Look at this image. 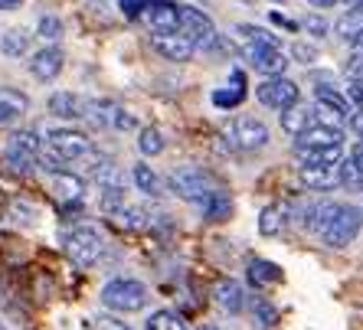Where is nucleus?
I'll return each instance as SVG.
<instances>
[{"instance_id": "nucleus-12", "label": "nucleus", "mask_w": 363, "mask_h": 330, "mask_svg": "<svg viewBox=\"0 0 363 330\" xmlns=\"http://www.w3.org/2000/svg\"><path fill=\"white\" fill-rule=\"evenodd\" d=\"M62 66H66V56H62L60 46H43L40 52H33V59H30V72L40 82H52L62 72Z\"/></svg>"}, {"instance_id": "nucleus-14", "label": "nucleus", "mask_w": 363, "mask_h": 330, "mask_svg": "<svg viewBox=\"0 0 363 330\" xmlns=\"http://www.w3.org/2000/svg\"><path fill=\"white\" fill-rule=\"evenodd\" d=\"M151 46L161 52L164 59H170V62H186L196 52L194 42L186 40V36H180V33H157L151 40Z\"/></svg>"}, {"instance_id": "nucleus-16", "label": "nucleus", "mask_w": 363, "mask_h": 330, "mask_svg": "<svg viewBox=\"0 0 363 330\" xmlns=\"http://www.w3.org/2000/svg\"><path fill=\"white\" fill-rule=\"evenodd\" d=\"M314 105L321 108V115H334V118H347L350 115V102H347V95L337 92V89H330V85H318L314 89Z\"/></svg>"}, {"instance_id": "nucleus-41", "label": "nucleus", "mask_w": 363, "mask_h": 330, "mask_svg": "<svg viewBox=\"0 0 363 330\" xmlns=\"http://www.w3.org/2000/svg\"><path fill=\"white\" fill-rule=\"evenodd\" d=\"M347 72H350V79H363V50L350 52V59H347Z\"/></svg>"}, {"instance_id": "nucleus-6", "label": "nucleus", "mask_w": 363, "mask_h": 330, "mask_svg": "<svg viewBox=\"0 0 363 330\" xmlns=\"http://www.w3.org/2000/svg\"><path fill=\"white\" fill-rule=\"evenodd\" d=\"M360 226H363V210H357V206H337V212H334V220L324 226V246H330V249H344V246H350L357 239V232H360Z\"/></svg>"}, {"instance_id": "nucleus-9", "label": "nucleus", "mask_w": 363, "mask_h": 330, "mask_svg": "<svg viewBox=\"0 0 363 330\" xmlns=\"http://www.w3.org/2000/svg\"><path fill=\"white\" fill-rule=\"evenodd\" d=\"M255 98H259L265 108L285 111V108H291V105H298L301 89H298L291 79H285V76H272V79H265V82L255 89Z\"/></svg>"}, {"instance_id": "nucleus-1", "label": "nucleus", "mask_w": 363, "mask_h": 330, "mask_svg": "<svg viewBox=\"0 0 363 330\" xmlns=\"http://www.w3.org/2000/svg\"><path fill=\"white\" fill-rule=\"evenodd\" d=\"M167 183H170V190H174L180 200L196 203V206H200L213 190H220L216 177H213L210 170H203V167H177L174 173H170Z\"/></svg>"}, {"instance_id": "nucleus-38", "label": "nucleus", "mask_w": 363, "mask_h": 330, "mask_svg": "<svg viewBox=\"0 0 363 330\" xmlns=\"http://www.w3.org/2000/svg\"><path fill=\"white\" fill-rule=\"evenodd\" d=\"M347 102H350V108H363V79L347 82Z\"/></svg>"}, {"instance_id": "nucleus-47", "label": "nucleus", "mask_w": 363, "mask_h": 330, "mask_svg": "<svg viewBox=\"0 0 363 330\" xmlns=\"http://www.w3.org/2000/svg\"><path fill=\"white\" fill-rule=\"evenodd\" d=\"M295 59L314 62V50H311V46H295Z\"/></svg>"}, {"instance_id": "nucleus-27", "label": "nucleus", "mask_w": 363, "mask_h": 330, "mask_svg": "<svg viewBox=\"0 0 363 330\" xmlns=\"http://www.w3.org/2000/svg\"><path fill=\"white\" fill-rule=\"evenodd\" d=\"M288 226V206L285 203H275L262 212V220H259V232L262 236H279L281 229Z\"/></svg>"}, {"instance_id": "nucleus-28", "label": "nucleus", "mask_w": 363, "mask_h": 330, "mask_svg": "<svg viewBox=\"0 0 363 330\" xmlns=\"http://www.w3.org/2000/svg\"><path fill=\"white\" fill-rule=\"evenodd\" d=\"M26 50H30V33L26 30H7V33L0 36V52L10 56V59L26 56Z\"/></svg>"}, {"instance_id": "nucleus-36", "label": "nucleus", "mask_w": 363, "mask_h": 330, "mask_svg": "<svg viewBox=\"0 0 363 330\" xmlns=\"http://www.w3.org/2000/svg\"><path fill=\"white\" fill-rule=\"evenodd\" d=\"M242 98L245 92H236V89H216L213 92V105H220V108H236Z\"/></svg>"}, {"instance_id": "nucleus-29", "label": "nucleus", "mask_w": 363, "mask_h": 330, "mask_svg": "<svg viewBox=\"0 0 363 330\" xmlns=\"http://www.w3.org/2000/svg\"><path fill=\"white\" fill-rule=\"evenodd\" d=\"M164 147H167V141H164L161 127H141V135H138V151H141L144 157H157V154H164Z\"/></svg>"}, {"instance_id": "nucleus-11", "label": "nucleus", "mask_w": 363, "mask_h": 330, "mask_svg": "<svg viewBox=\"0 0 363 330\" xmlns=\"http://www.w3.org/2000/svg\"><path fill=\"white\" fill-rule=\"evenodd\" d=\"M245 56H249V62H252L255 72L265 76V79L281 76V72L288 69V56L279 50V46H249Z\"/></svg>"}, {"instance_id": "nucleus-5", "label": "nucleus", "mask_w": 363, "mask_h": 330, "mask_svg": "<svg viewBox=\"0 0 363 330\" xmlns=\"http://www.w3.org/2000/svg\"><path fill=\"white\" fill-rule=\"evenodd\" d=\"M177 33L194 42V50H206V52H210L213 40L220 36L213 20L196 7H177Z\"/></svg>"}, {"instance_id": "nucleus-33", "label": "nucleus", "mask_w": 363, "mask_h": 330, "mask_svg": "<svg viewBox=\"0 0 363 330\" xmlns=\"http://www.w3.org/2000/svg\"><path fill=\"white\" fill-rule=\"evenodd\" d=\"M144 330H186L184 321H180V314L174 311H154L151 317H147V327Z\"/></svg>"}, {"instance_id": "nucleus-51", "label": "nucleus", "mask_w": 363, "mask_h": 330, "mask_svg": "<svg viewBox=\"0 0 363 330\" xmlns=\"http://www.w3.org/2000/svg\"><path fill=\"white\" fill-rule=\"evenodd\" d=\"M354 50H363V33H360V36H357V40H354Z\"/></svg>"}, {"instance_id": "nucleus-46", "label": "nucleus", "mask_w": 363, "mask_h": 330, "mask_svg": "<svg viewBox=\"0 0 363 330\" xmlns=\"http://www.w3.org/2000/svg\"><path fill=\"white\" fill-rule=\"evenodd\" d=\"M350 127H354L357 135L363 137V108H354V111H350Z\"/></svg>"}, {"instance_id": "nucleus-3", "label": "nucleus", "mask_w": 363, "mask_h": 330, "mask_svg": "<svg viewBox=\"0 0 363 330\" xmlns=\"http://www.w3.org/2000/svg\"><path fill=\"white\" fill-rule=\"evenodd\" d=\"M66 255L76 268H92L101 255H105V239H101L99 229L79 226L66 236Z\"/></svg>"}, {"instance_id": "nucleus-19", "label": "nucleus", "mask_w": 363, "mask_h": 330, "mask_svg": "<svg viewBox=\"0 0 363 330\" xmlns=\"http://www.w3.org/2000/svg\"><path fill=\"white\" fill-rule=\"evenodd\" d=\"M50 111L56 118L76 121V118H85V102L76 92H56V95H50Z\"/></svg>"}, {"instance_id": "nucleus-54", "label": "nucleus", "mask_w": 363, "mask_h": 330, "mask_svg": "<svg viewBox=\"0 0 363 330\" xmlns=\"http://www.w3.org/2000/svg\"><path fill=\"white\" fill-rule=\"evenodd\" d=\"M0 330H4V327H0Z\"/></svg>"}, {"instance_id": "nucleus-13", "label": "nucleus", "mask_w": 363, "mask_h": 330, "mask_svg": "<svg viewBox=\"0 0 363 330\" xmlns=\"http://www.w3.org/2000/svg\"><path fill=\"white\" fill-rule=\"evenodd\" d=\"M344 144V131L334 125H311L308 131L295 137V151H311V147H334Z\"/></svg>"}, {"instance_id": "nucleus-26", "label": "nucleus", "mask_w": 363, "mask_h": 330, "mask_svg": "<svg viewBox=\"0 0 363 330\" xmlns=\"http://www.w3.org/2000/svg\"><path fill=\"white\" fill-rule=\"evenodd\" d=\"M360 33H363V4H357V7H350L344 17L337 20V36L344 42H354Z\"/></svg>"}, {"instance_id": "nucleus-52", "label": "nucleus", "mask_w": 363, "mask_h": 330, "mask_svg": "<svg viewBox=\"0 0 363 330\" xmlns=\"http://www.w3.org/2000/svg\"><path fill=\"white\" fill-rule=\"evenodd\" d=\"M200 330H216V327H200Z\"/></svg>"}, {"instance_id": "nucleus-53", "label": "nucleus", "mask_w": 363, "mask_h": 330, "mask_svg": "<svg viewBox=\"0 0 363 330\" xmlns=\"http://www.w3.org/2000/svg\"><path fill=\"white\" fill-rule=\"evenodd\" d=\"M245 4H249V0H245Z\"/></svg>"}, {"instance_id": "nucleus-49", "label": "nucleus", "mask_w": 363, "mask_h": 330, "mask_svg": "<svg viewBox=\"0 0 363 330\" xmlns=\"http://www.w3.org/2000/svg\"><path fill=\"white\" fill-rule=\"evenodd\" d=\"M23 0H0V10H17Z\"/></svg>"}, {"instance_id": "nucleus-25", "label": "nucleus", "mask_w": 363, "mask_h": 330, "mask_svg": "<svg viewBox=\"0 0 363 330\" xmlns=\"http://www.w3.org/2000/svg\"><path fill=\"white\" fill-rule=\"evenodd\" d=\"M131 180H135V186L141 190V193H147V196H164V180L157 177V170L147 167V164H138V167L131 170Z\"/></svg>"}, {"instance_id": "nucleus-50", "label": "nucleus", "mask_w": 363, "mask_h": 330, "mask_svg": "<svg viewBox=\"0 0 363 330\" xmlns=\"http://www.w3.org/2000/svg\"><path fill=\"white\" fill-rule=\"evenodd\" d=\"M337 4H344V7H357V4H363V0H337Z\"/></svg>"}, {"instance_id": "nucleus-22", "label": "nucleus", "mask_w": 363, "mask_h": 330, "mask_svg": "<svg viewBox=\"0 0 363 330\" xmlns=\"http://www.w3.org/2000/svg\"><path fill=\"white\" fill-rule=\"evenodd\" d=\"M311 125H318V118H314V111L308 108V105H291V108L281 111V127H285L288 135H301V131H308Z\"/></svg>"}, {"instance_id": "nucleus-39", "label": "nucleus", "mask_w": 363, "mask_h": 330, "mask_svg": "<svg viewBox=\"0 0 363 330\" xmlns=\"http://www.w3.org/2000/svg\"><path fill=\"white\" fill-rule=\"evenodd\" d=\"M298 26H304V30H308L311 36H324V33H328V20L318 17V13H311V17H304Z\"/></svg>"}, {"instance_id": "nucleus-2", "label": "nucleus", "mask_w": 363, "mask_h": 330, "mask_svg": "<svg viewBox=\"0 0 363 330\" xmlns=\"http://www.w3.org/2000/svg\"><path fill=\"white\" fill-rule=\"evenodd\" d=\"M101 305L118 314H135L147 305V288L138 278H111L101 288Z\"/></svg>"}, {"instance_id": "nucleus-31", "label": "nucleus", "mask_w": 363, "mask_h": 330, "mask_svg": "<svg viewBox=\"0 0 363 330\" xmlns=\"http://www.w3.org/2000/svg\"><path fill=\"white\" fill-rule=\"evenodd\" d=\"M249 281L252 285H272V281H281V268L279 265L265 262V258H252L249 262Z\"/></svg>"}, {"instance_id": "nucleus-42", "label": "nucleus", "mask_w": 363, "mask_h": 330, "mask_svg": "<svg viewBox=\"0 0 363 330\" xmlns=\"http://www.w3.org/2000/svg\"><path fill=\"white\" fill-rule=\"evenodd\" d=\"M92 330H131V327H128V324H121L118 317H95Z\"/></svg>"}, {"instance_id": "nucleus-4", "label": "nucleus", "mask_w": 363, "mask_h": 330, "mask_svg": "<svg viewBox=\"0 0 363 330\" xmlns=\"http://www.w3.org/2000/svg\"><path fill=\"white\" fill-rule=\"evenodd\" d=\"M223 137H226L229 144L236 147V151H242V154L262 151V147L272 141L269 127H265L259 118H249V115H239V118L229 121L226 131H223Z\"/></svg>"}, {"instance_id": "nucleus-10", "label": "nucleus", "mask_w": 363, "mask_h": 330, "mask_svg": "<svg viewBox=\"0 0 363 330\" xmlns=\"http://www.w3.org/2000/svg\"><path fill=\"white\" fill-rule=\"evenodd\" d=\"M138 20H141L154 36L177 33V4H174V0H141Z\"/></svg>"}, {"instance_id": "nucleus-30", "label": "nucleus", "mask_w": 363, "mask_h": 330, "mask_svg": "<svg viewBox=\"0 0 363 330\" xmlns=\"http://www.w3.org/2000/svg\"><path fill=\"white\" fill-rule=\"evenodd\" d=\"M236 33L242 36L249 46H279V36L272 33V30H265V26H255V23H239Z\"/></svg>"}, {"instance_id": "nucleus-20", "label": "nucleus", "mask_w": 363, "mask_h": 330, "mask_svg": "<svg viewBox=\"0 0 363 330\" xmlns=\"http://www.w3.org/2000/svg\"><path fill=\"white\" fill-rule=\"evenodd\" d=\"M200 210H203V220H210V222H226L229 216H233V200H229V193L220 186V190H213V193L203 200Z\"/></svg>"}, {"instance_id": "nucleus-32", "label": "nucleus", "mask_w": 363, "mask_h": 330, "mask_svg": "<svg viewBox=\"0 0 363 330\" xmlns=\"http://www.w3.org/2000/svg\"><path fill=\"white\" fill-rule=\"evenodd\" d=\"M111 216H115L125 229H144L147 226V212H144L141 206H118Z\"/></svg>"}, {"instance_id": "nucleus-43", "label": "nucleus", "mask_w": 363, "mask_h": 330, "mask_svg": "<svg viewBox=\"0 0 363 330\" xmlns=\"http://www.w3.org/2000/svg\"><path fill=\"white\" fill-rule=\"evenodd\" d=\"M121 10H125L128 20H138V10H141V0H121Z\"/></svg>"}, {"instance_id": "nucleus-17", "label": "nucleus", "mask_w": 363, "mask_h": 330, "mask_svg": "<svg viewBox=\"0 0 363 330\" xmlns=\"http://www.w3.org/2000/svg\"><path fill=\"white\" fill-rule=\"evenodd\" d=\"M52 193H56V200H62V203H82L85 183H82V177H76V173L60 170V173H52Z\"/></svg>"}, {"instance_id": "nucleus-23", "label": "nucleus", "mask_w": 363, "mask_h": 330, "mask_svg": "<svg viewBox=\"0 0 363 330\" xmlns=\"http://www.w3.org/2000/svg\"><path fill=\"white\" fill-rule=\"evenodd\" d=\"M245 291H242V285L239 281H233V278H223L220 285H216V301H220L223 307H226L229 314H239L245 307Z\"/></svg>"}, {"instance_id": "nucleus-45", "label": "nucleus", "mask_w": 363, "mask_h": 330, "mask_svg": "<svg viewBox=\"0 0 363 330\" xmlns=\"http://www.w3.org/2000/svg\"><path fill=\"white\" fill-rule=\"evenodd\" d=\"M229 82H233L236 92H245V72L242 69H233V72H229Z\"/></svg>"}, {"instance_id": "nucleus-21", "label": "nucleus", "mask_w": 363, "mask_h": 330, "mask_svg": "<svg viewBox=\"0 0 363 330\" xmlns=\"http://www.w3.org/2000/svg\"><path fill=\"white\" fill-rule=\"evenodd\" d=\"M304 167H337L344 161V144L334 147H311V151H298Z\"/></svg>"}, {"instance_id": "nucleus-40", "label": "nucleus", "mask_w": 363, "mask_h": 330, "mask_svg": "<svg viewBox=\"0 0 363 330\" xmlns=\"http://www.w3.org/2000/svg\"><path fill=\"white\" fill-rule=\"evenodd\" d=\"M111 127H115V131H135L138 121L131 118L125 108H118V111H115V118H111Z\"/></svg>"}, {"instance_id": "nucleus-44", "label": "nucleus", "mask_w": 363, "mask_h": 330, "mask_svg": "<svg viewBox=\"0 0 363 330\" xmlns=\"http://www.w3.org/2000/svg\"><path fill=\"white\" fill-rule=\"evenodd\" d=\"M347 161L354 164V167L360 170V177H363V141H360V144H354V151H350V157H347Z\"/></svg>"}, {"instance_id": "nucleus-34", "label": "nucleus", "mask_w": 363, "mask_h": 330, "mask_svg": "<svg viewBox=\"0 0 363 330\" xmlns=\"http://www.w3.org/2000/svg\"><path fill=\"white\" fill-rule=\"evenodd\" d=\"M36 33H40L46 42L62 40V20L60 17H43L40 23H36Z\"/></svg>"}, {"instance_id": "nucleus-8", "label": "nucleus", "mask_w": 363, "mask_h": 330, "mask_svg": "<svg viewBox=\"0 0 363 330\" xmlns=\"http://www.w3.org/2000/svg\"><path fill=\"white\" fill-rule=\"evenodd\" d=\"M46 147L62 164H72V161H82L85 154L92 151V141L82 131H76V127H52V131H46Z\"/></svg>"}, {"instance_id": "nucleus-7", "label": "nucleus", "mask_w": 363, "mask_h": 330, "mask_svg": "<svg viewBox=\"0 0 363 330\" xmlns=\"http://www.w3.org/2000/svg\"><path fill=\"white\" fill-rule=\"evenodd\" d=\"M40 151H43V141L36 131H20V135L10 137L7 151H4V164H7L13 173H30L40 161Z\"/></svg>"}, {"instance_id": "nucleus-35", "label": "nucleus", "mask_w": 363, "mask_h": 330, "mask_svg": "<svg viewBox=\"0 0 363 330\" xmlns=\"http://www.w3.org/2000/svg\"><path fill=\"white\" fill-rule=\"evenodd\" d=\"M334 170H337V180H340V186H363L360 170H357L350 161H340Z\"/></svg>"}, {"instance_id": "nucleus-48", "label": "nucleus", "mask_w": 363, "mask_h": 330, "mask_svg": "<svg viewBox=\"0 0 363 330\" xmlns=\"http://www.w3.org/2000/svg\"><path fill=\"white\" fill-rule=\"evenodd\" d=\"M308 4H311L314 10H328V7H334L337 0H308Z\"/></svg>"}, {"instance_id": "nucleus-37", "label": "nucleus", "mask_w": 363, "mask_h": 330, "mask_svg": "<svg viewBox=\"0 0 363 330\" xmlns=\"http://www.w3.org/2000/svg\"><path fill=\"white\" fill-rule=\"evenodd\" d=\"M255 317H259V324H262V327H272V324L279 321V311H275L269 301H255Z\"/></svg>"}, {"instance_id": "nucleus-18", "label": "nucleus", "mask_w": 363, "mask_h": 330, "mask_svg": "<svg viewBox=\"0 0 363 330\" xmlns=\"http://www.w3.org/2000/svg\"><path fill=\"white\" fill-rule=\"evenodd\" d=\"M298 180H301L308 190H314V193H324V190H334V186H340L337 180V170L334 167H304L298 170Z\"/></svg>"}, {"instance_id": "nucleus-24", "label": "nucleus", "mask_w": 363, "mask_h": 330, "mask_svg": "<svg viewBox=\"0 0 363 330\" xmlns=\"http://www.w3.org/2000/svg\"><path fill=\"white\" fill-rule=\"evenodd\" d=\"M334 212H337V203H314L301 212V226L311 232H324V226L334 220Z\"/></svg>"}, {"instance_id": "nucleus-15", "label": "nucleus", "mask_w": 363, "mask_h": 330, "mask_svg": "<svg viewBox=\"0 0 363 330\" xmlns=\"http://www.w3.org/2000/svg\"><path fill=\"white\" fill-rule=\"evenodd\" d=\"M26 111H30V98L20 89L0 85V125H17Z\"/></svg>"}]
</instances>
